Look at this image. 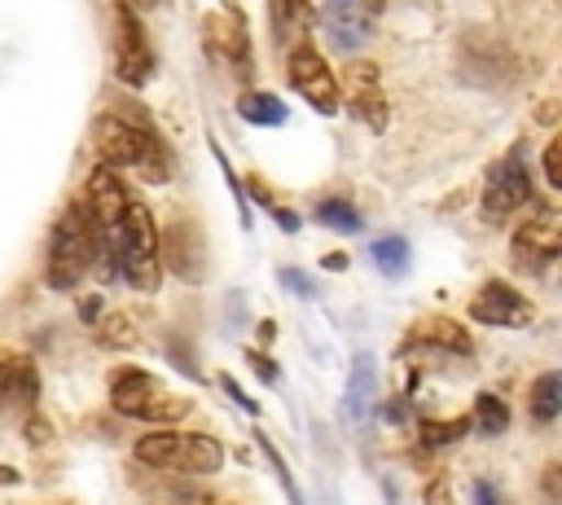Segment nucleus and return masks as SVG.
Masks as SVG:
<instances>
[{"label":"nucleus","mask_w":562,"mask_h":505,"mask_svg":"<svg viewBox=\"0 0 562 505\" xmlns=\"http://www.w3.org/2000/svg\"><path fill=\"white\" fill-rule=\"evenodd\" d=\"M110 237V255L114 268H123L127 285L140 294H154L162 272H158V233H154V215L145 202H127L123 220L105 233Z\"/></svg>","instance_id":"nucleus-1"},{"label":"nucleus","mask_w":562,"mask_h":505,"mask_svg":"<svg viewBox=\"0 0 562 505\" xmlns=\"http://www.w3.org/2000/svg\"><path fill=\"white\" fill-rule=\"evenodd\" d=\"M92 145L101 154V167H140L145 180H167L171 167H167V149L158 145V136L149 127H136L119 114H101L92 123Z\"/></svg>","instance_id":"nucleus-2"},{"label":"nucleus","mask_w":562,"mask_h":505,"mask_svg":"<svg viewBox=\"0 0 562 505\" xmlns=\"http://www.w3.org/2000/svg\"><path fill=\"white\" fill-rule=\"evenodd\" d=\"M132 452H136L140 465L171 470V474H215L224 465V448H220L215 435L176 430V426H162L154 435H140Z\"/></svg>","instance_id":"nucleus-3"},{"label":"nucleus","mask_w":562,"mask_h":505,"mask_svg":"<svg viewBox=\"0 0 562 505\" xmlns=\"http://www.w3.org/2000/svg\"><path fill=\"white\" fill-rule=\"evenodd\" d=\"M97 237H101V228L88 220L83 202H70L48 242V285L53 290H75L83 281V272L97 259Z\"/></svg>","instance_id":"nucleus-4"},{"label":"nucleus","mask_w":562,"mask_h":505,"mask_svg":"<svg viewBox=\"0 0 562 505\" xmlns=\"http://www.w3.org/2000/svg\"><path fill=\"white\" fill-rule=\"evenodd\" d=\"M110 404L123 417H140V422H158V426H176L193 408L184 395H167L162 382L145 369H119L110 382Z\"/></svg>","instance_id":"nucleus-5"},{"label":"nucleus","mask_w":562,"mask_h":505,"mask_svg":"<svg viewBox=\"0 0 562 505\" xmlns=\"http://www.w3.org/2000/svg\"><path fill=\"white\" fill-rule=\"evenodd\" d=\"M527 145L518 141L501 162H492L487 184H483V215L487 220H509L514 211L531 206V171L522 162Z\"/></svg>","instance_id":"nucleus-6"},{"label":"nucleus","mask_w":562,"mask_h":505,"mask_svg":"<svg viewBox=\"0 0 562 505\" xmlns=\"http://www.w3.org/2000/svg\"><path fill=\"white\" fill-rule=\"evenodd\" d=\"M114 75L127 88H145L154 75V53H149V40L140 31V18L123 0L114 4Z\"/></svg>","instance_id":"nucleus-7"},{"label":"nucleus","mask_w":562,"mask_h":505,"mask_svg":"<svg viewBox=\"0 0 562 505\" xmlns=\"http://www.w3.org/2000/svg\"><path fill=\"white\" fill-rule=\"evenodd\" d=\"M562 250V215L558 202H536L527 206V220L514 228V255L531 263V272H540L544 263H553Z\"/></svg>","instance_id":"nucleus-8"},{"label":"nucleus","mask_w":562,"mask_h":505,"mask_svg":"<svg viewBox=\"0 0 562 505\" xmlns=\"http://www.w3.org/2000/svg\"><path fill=\"white\" fill-rule=\"evenodd\" d=\"M285 70H290V83H294V92H303V101H307V105H316L321 114H338V105H342L338 79H334V70L325 66V57H321L312 44H299V48H290V57H285Z\"/></svg>","instance_id":"nucleus-9"},{"label":"nucleus","mask_w":562,"mask_h":505,"mask_svg":"<svg viewBox=\"0 0 562 505\" xmlns=\"http://www.w3.org/2000/svg\"><path fill=\"white\" fill-rule=\"evenodd\" d=\"M321 26L338 53H360L373 40V9L364 0H325Z\"/></svg>","instance_id":"nucleus-10"},{"label":"nucleus","mask_w":562,"mask_h":505,"mask_svg":"<svg viewBox=\"0 0 562 505\" xmlns=\"http://www.w3.org/2000/svg\"><path fill=\"white\" fill-rule=\"evenodd\" d=\"M83 211H88V220L101 228V233H110L119 220H123V211H127V184L110 171V167H97L92 176H88V184H83Z\"/></svg>","instance_id":"nucleus-11"},{"label":"nucleus","mask_w":562,"mask_h":505,"mask_svg":"<svg viewBox=\"0 0 562 505\" xmlns=\"http://www.w3.org/2000/svg\"><path fill=\"white\" fill-rule=\"evenodd\" d=\"M470 316L483 325H527L531 321V303L505 285V281H487L474 299H470Z\"/></svg>","instance_id":"nucleus-12"},{"label":"nucleus","mask_w":562,"mask_h":505,"mask_svg":"<svg viewBox=\"0 0 562 505\" xmlns=\"http://www.w3.org/2000/svg\"><path fill=\"white\" fill-rule=\"evenodd\" d=\"M347 97H351V110L369 123V127H386V92L378 88V66L373 61H360V57H347Z\"/></svg>","instance_id":"nucleus-13"},{"label":"nucleus","mask_w":562,"mask_h":505,"mask_svg":"<svg viewBox=\"0 0 562 505\" xmlns=\"http://www.w3.org/2000/svg\"><path fill=\"white\" fill-rule=\"evenodd\" d=\"M40 395V373L31 356L0 351V408H31Z\"/></svg>","instance_id":"nucleus-14"},{"label":"nucleus","mask_w":562,"mask_h":505,"mask_svg":"<svg viewBox=\"0 0 562 505\" xmlns=\"http://www.w3.org/2000/svg\"><path fill=\"white\" fill-rule=\"evenodd\" d=\"M268 22H272L277 48H299V44H307V35L316 26V4L312 0H268Z\"/></svg>","instance_id":"nucleus-15"},{"label":"nucleus","mask_w":562,"mask_h":505,"mask_svg":"<svg viewBox=\"0 0 562 505\" xmlns=\"http://www.w3.org/2000/svg\"><path fill=\"white\" fill-rule=\"evenodd\" d=\"M224 9H228V18L206 13V48H211L215 57H224V61H246V57H250V35H246V22L237 18L233 0H224Z\"/></svg>","instance_id":"nucleus-16"},{"label":"nucleus","mask_w":562,"mask_h":505,"mask_svg":"<svg viewBox=\"0 0 562 505\" xmlns=\"http://www.w3.org/2000/svg\"><path fill=\"white\" fill-rule=\"evenodd\" d=\"M158 250H167V263L184 277V281H202V233L193 224H171L167 246L158 242Z\"/></svg>","instance_id":"nucleus-17"},{"label":"nucleus","mask_w":562,"mask_h":505,"mask_svg":"<svg viewBox=\"0 0 562 505\" xmlns=\"http://www.w3.org/2000/svg\"><path fill=\"white\" fill-rule=\"evenodd\" d=\"M413 343H426V347H443V351H470L474 343H470V329L465 325H457L452 316H422L417 325H413Z\"/></svg>","instance_id":"nucleus-18"},{"label":"nucleus","mask_w":562,"mask_h":505,"mask_svg":"<svg viewBox=\"0 0 562 505\" xmlns=\"http://www.w3.org/2000/svg\"><path fill=\"white\" fill-rule=\"evenodd\" d=\"M237 114H241L246 123H255V127H277V123H285V105H281V97H272V92H241V97H237Z\"/></svg>","instance_id":"nucleus-19"},{"label":"nucleus","mask_w":562,"mask_h":505,"mask_svg":"<svg viewBox=\"0 0 562 505\" xmlns=\"http://www.w3.org/2000/svg\"><path fill=\"white\" fill-rule=\"evenodd\" d=\"M369 395H373V356H356V373H351V386H347L351 417L369 413Z\"/></svg>","instance_id":"nucleus-20"},{"label":"nucleus","mask_w":562,"mask_h":505,"mask_svg":"<svg viewBox=\"0 0 562 505\" xmlns=\"http://www.w3.org/2000/svg\"><path fill=\"white\" fill-rule=\"evenodd\" d=\"M558 408H562V378L558 373H540L536 386H531V413L540 422H553Z\"/></svg>","instance_id":"nucleus-21"},{"label":"nucleus","mask_w":562,"mask_h":505,"mask_svg":"<svg viewBox=\"0 0 562 505\" xmlns=\"http://www.w3.org/2000/svg\"><path fill=\"white\" fill-rule=\"evenodd\" d=\"M408 242L400 237V233H386V237H378L373 242V259H378V268L382 272H391V277H404V268H408Z\"/></svg>","instance_id":"nucleus-22"},{"label":"nucleus","mask_w":562,"mask_h":505,"mask_svg":"<svg viewBox=\"0 0 562 505\" xmlns=\"http://www.w3.org/2000/svg\"><path fill=\"white\" fill-rule=\"evenodd\" d=\"M474 426H479L483 435H501V430L509 426V408H505V400L483 391V395L474 400Z\"/></svg>","instance_id":"nucleus-23"},{"label":"nucleus","mask_w":562,"mask_h":505,"mask_svg":"<svg viewBox=\"0 0 562 505\" xmlns=\"http://www.w3.org/2000/svg\"><path fill=\"white\" fill-rule=\"evenodd\" d=\"M465 430H470V422H465V417H452V422H435V417H422V422H417V439H422V444H430V448L457 444Z\"/></svg>","instance_id":"nucleus-24"},{"label":"nucleus","mask_w":562,"mask_h":505,"mask_svg":"<svg viewBox=\"0 0 562 505\" xmlns=\"http://www.w3.org/2000/svg\"><path fill=\"white\" fill-rule=\"evenodd\" d=\"M316 220L321 224H329V228H342V233H356L364 220H360V211L347 202V198H325L321 206H316Z\"/></svg>","instance_id":"nucleus-25"},{"label":"nucleus","mask_w":562,"mask_h":505,"mask_svg":"<svg viewBox=\"0 0 562 505\" xmlns=\"http://www.w3.org/2000/svg\"><path fill=\"white\" fill-rule=\"evenodd\" d=\"M101 343H105V347H132V343H136L132 321H127V316H105V321H101Z\"/></svg>","instance_id":"nucleus-26"},{"label":"nucleus","mask_w":562,"mask_h":505,"mask_svg":"<svg viewBox=\"0 0 562 505\" xmlns=\"http://www.w3.org/2000/svg\"><path fill=\"white\" fill-rule=\"evenodd\" d=\"M255 444L263 448V457H268V461H272V470L281 474V487L290 492V501H294V505H303V496H299V487H294V479H290V465H285V461H281V452L268 444V435H255Z\"/></svg>","instance_id":"nucleus-27"},{"label":"nucleus","mask_w":562,"mask_h":505,"mask_svg":"<svg viewBox=\"0 0 562 505\" xmlns=\"http://www.w3.org/2000/svg\"><path fill=\"white\" fill-rule=\"evenodd\" d=\"M544 180H549L553 193L562 189V141H558V136L544 145Z\"/></svg>","instance_id":"nucleus-28"},{"label":"nucleus","mask_w":562,"mask_h":505,"mask_svg":"<svg viewBox=\"0 0 562 505\" xmlns=\"http://www.w3.org/2000/svg\"><path fill=\"white\" fill-rule=\"evenodd\" d=\"M426 505H452V483H448V479H430Z\"/></svg>","instance_id":"nucleus-29"},{"label":"nucleus","mask_w":562,"mask_h":505,"mask_svg":"<svg viewBox=\"0 0 562 505\" xmlns=\"http://www.w3.org/2000/svg\"><path fill=\"white\" fill-rule=\"evenodd\" d=\"M281 285H290L294 294H312V281H307L299 268H281Z\"/></svg>","instance_id":"nucleus-30"},{"label":"nucleus","mask_w":562,"mask_h":505,"mask_svg":"<svg viewBox=\"0 0 562 505\" xmlns=\"http://www.w3.org/2000/svg\"><path fill=\"white\" fill-rule=\"evenodd\" d=\"M246 360L259 369V378H263V382H277V364H272L263 351H246Z\"/></svg>","instance_id":"nucleus-31"},{"label":"nucleus","mask_w":562,"mask_h":505,"mask_svg":"<svg viewBox=\"0 0 562 505\" xmlns=\"http://www.w3.org/2000/svg\"><path fill=\"white\" fill-rule=\"evenodd\" d=\"M474 505H505V501H501V492H496L492 483L479 479V483H474Z\"/></svg>","instance_id":"nucleus-32"},{"label":"nucleus","mask_w":562,"mask_h":505,"mask_svg":"<svg viewBox=\"0 0 562 505\" xmlns=\"http://www.w3.org/2000/svg\"><path fill=\"white\" fill-rule=\"evenodd\" d=\"M22 430H26V439H31V444H35V439H40V444H44V439H48V435H53V430H48V422H44V417H26V426H22Z\"/></svg>","instance_id":"nucleus-33"},{"label":"nucleus","mask_w":562,"mask_h":505,"mask_svg":"<svg viewBox=\"0 0 562 505\" xmlns=\"http://www.w3.org/2000/svg\"><path fill=\"white\" fill-rule=\"evenodd\" d=\"M224 391H228V395H233V400H237V404H241L246 413H255V400H250V395H246V391H241V386H237L233 378H224Z\"/></svg>","instance_id":"nucleus-34"},{"label":"nucleus","mask_w":562,"mask_h":505,"mask_svg":"<svg viewBox=\"0 0 562 505\" xmlns=\"http://www.w3.org/2000/svg\"><path fill=\"white\" fill-rule=\"evenodd\" d=\"M272 220H277L285 233H294V228H299V215H294V211H281V206H272Z\"/></svg>","instance_id":"nucleus-35"},{"label":"nucleus","mask_w":562,"mask_h":505,"mask_svg":"<svg viewBox=\"0 0 562 505\" xmlns=\"http://www.w3.org/2000/svg\"><path fill=\"white\" fill-rule=\"evenodd\" d=\"M79 316H83V321H97V316H101V299H97V294L83 299V303H79Z\"/></svg>","instance_id":"nucleus-36"},{"label":"nucleus","mask_w":562,"mask_h":505,"mask_svg":"<svg viewBox=\"0 0 562 505\" xmlns=\"http://www.w3.org/2000/svg\"><path fill=\"white\" fill-rule=\"evenodd\" d=\"M325 268H334V272H342V268H347V255H338V250H334V255H325Z\"/></svg>","instance_id":"nucleus-37"},{"label":"nucleus","mask_w":562,"mask_h":505,"mask_svg":"<svg viewBox=\"0 0 562 505\" xmlns=\"http://www.w3.org/2000/svg\"><path fill=\"white\" fill-rule=\"evenodd\" d=\"M123 4H127V9H158L162 0H123Z\"/></svg>","instance_id":"nucleus-38"},{"label":"nucleus","mask_w":562,"mask_h":505,"mask_svg":"<svg viewBox=\"0 0 562 505\" xmlns=\"http://www.w3.org/2000/svg\"><path fill=\"white\" fill-rule=\"evenodd\" d=\"M0 483H18V470H9V465H0Z\"/></svg>","instance_id":"nucleus-39"}]
</instances>
